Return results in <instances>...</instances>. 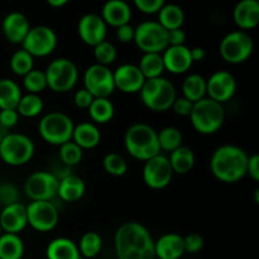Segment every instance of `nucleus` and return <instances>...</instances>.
Listing matches in <instances>:
<instances>
[{
  "mask_svg": "<svg viewBox=\"0 0 259 259\" xmlns=\"http://www.w3.org/2000/svg\"><path fill=\"white\" fill-rule=\"evenodd\" d=\"M30 29L29 20L23 13H9L3 19L2 30L4 37L14 45H22Z\"/></svg>",
  "mask_w": 259,
  "mask_h": 259,
  "instance_id": "nucleus-21",
  "label": "nucleus"
},
{
  "mask_svg": "<svg viewBox=\"0 0 259 259\" xmlns=\"http://www.w3.org/2000/svg\"><path fill=\"white\" fill-rule=\"evenodd\" d=\"M22 98V91L19 85L12 78L0 80V110L17 109Z\"/></svg>",
  "mask_w": 259,
  "mask_h": 259,
  "instance_id": "nucleus-29",
  "label": "nucleus"
},
{
  "mask_svg": "<svg viewBox=\"0 0 259 259\" xmlns=\"http://www.w3.org/2000/svg\"><path fill=\"white\" fill-rule=\"evenodd\" d=\"M19 121V114L14 109H8V110H0V125L4 129L14 128Z\"/></svg>",
  "mask_w": 259,
  "mask_h": 259,
  "instance_id": "nucleus-46",
  "label": "nucleus"
},
{
  "mask_svg": "<svg viewBox=\"0 0 259 259\" xmlns=\"http://www.w3.org/2000/svg\"><path fill=\"white\" fill-rule=\"evenodd\" d=\"M124 146L128 153L139 161L146 162L161 153L157 132L144 123L133 124L126 129Z\"/></svg>",
  "mask_w": 259,
  "mask_h": 259,
  "instance_id": "nucleus-3",
  "label": "nucleus"
},
{
  "mask_svg": "<svg viewBox=\"0 0 259 259\" xmlns=\"http://www.w3.org/2000/svg\"><path fill=\"white\" fill-rule=\"evenodd\" d=\"M47 3L53 8H62L67 4V0H48Z\"/></svg>",
  "mask_w": 259,
  "mask_h": 259,
  "instance_id": "nucleus-53",
  "label": "nucleus"
},
{
  "mask_svg": "<svg viewBox=\"0 0 259 259\" xmlns=\"http://www.w3.org/2000/svg\"><path fill=\"white\" fill-rule=\"evenodd\" d=\"M247 175L252 177L254 181H259V156L258 154H252L248 158L247 164Z\"/></svg>",
  "mask_w": 259,
  "mask_h": 259,
  "instance_id": "nucleus-51",
  "label": "nucleus"
},
{
  "mask_svg": "<svg viewBox=\"0 0 259 259\" xmlns=\"http://www.w3.org/2000/svg\"><path fill=\"white\" fill-rule=\"evenodd\" d=\"M103 167L111 176H124L128 171V163L118 153H108L103 159Z\"/></svg>",
  "mask_w": 259,
  "mask_h": 259,
  "instance_id": "nucleus-41",
  "label": "nucleus"
},
{
  "mask_svg": "<svg viewBox=\"0 0 259 259\" xmlns=\"http://www.w3.org/2000/svg\"><path fill=\"white\" fill-rule=\"evenodd\" d=\"M7 134H8L7 129H4L2 125H0V143H2L3 139L5 138V136H7Z\"/></svg>",
  "mask_w": 259,
  "mask_h": 259,
  "instance_id": "nucleus-54",
  "label": "nucleus"
},
{
  "mask_svg": "<svg viewBox=\"0 0 259 259\" xmlns=\"http://www.w3.org/2000/svg\"><path fill=\"white\" fill-rule=\"evenodd\" d=\"M28 225L37 232H51L60 220L56 205L51 201H32L27 205Z\"/></svg>",
  "mask_w": 259,
  "mask_h": 259,
  "instance_id": "nucleus-14",
  "label": "nucleus"
},
{
  "mask_svg": "<svg viewBox=\"0 0 259 259\" xmlns=\"http://www.w3.org/2000/svg\"><path fill=\"white\" fill-rule=\"evenodd\" d=\"M167 30L154 20H147L134 28V42L143 53H162L168 47Z\"/></svg>",
  "mask_w": 259,
  "mask_h": 259,
  "instance_id": "nucleus-10",
  "label": "nucleus"
},
{
  "mask_svg": "<svg viewBox=\"0 0 259 259\" xmlns=\"http://www.w3.org/2000/svg\"><path fill=\"white\" fill-rule=\"evenodd\" d=\"M18 199H19L18 190L12 184L0 185V204H3L4 206H8V205L19 202Z\"/></svg>",
  "mask_w": 259,
  "mask_h": 259,
  "instance_id": "nucleus-44",
  "label": "nucleus"
},
{
  "mask_svg": "<svg viewBox=\"0 0 259 259\" xmlns=\"http://www.w3.org/2000/svg\"><path fill=\"white\" fill-rule=\"evenodd\" d=\"M167 39H168V46H185V42H186V33H185V30H182V28L168 30V33H167Z\"/></svg>",
  "mask_w": 259,
  "mask_h": 259,
  "instance_id": "nucleus-50",
  "label": "nucleus"
},
{
  "mask_svg": "<svg viewBox=\"0 0 259 259\" xmlns=\"http://www.w3.org/2000/svg\"><path fill=\"white\" fill-rule=\"evenodd\" d=\"M0 163H2V158H0Z\"/></svg>",
  "mask_w": 259,
  "mask_h": 259,
  "instance_id": "nucleus-56",
  "label": "nucleus"
},
{
  "mask_svg": "<svg viewBox=\"0 0 259 259\" xmlns=\"http://www.w3.org/2000/svg\"><path fill=\"white\" fill-rule=\"evenodd\" d=\"M157 138H158L161 151H167L171 153L175 149L182 146V133L180 132V129L175 128V126H166V128L161 129L157 133Z\"/></svg>",
  "mask_w": 259,
  "mask_h": 259,
  "instance_id": "nucleus-37",
  "label": "nucleus"
},
{
  "mask_svg": "<svg viewBox=\"0 0 259 259\" xmlns=\"http://www.w3.org/2000/svg\"><path fill=\"white\" fill-rule=\"evenodd\" d=\"M83 152L77 144L73 143L72 141L66 142L65 144L60 146V152H58V159L63 166L72 168L73 166L78 164L82 159Z\"/></svg>",
  "mask_w": 259,
  "mask_h": 259,
  "instance_id": "nucleus-38",
  "label": "nucleus"
},
{
  "mask_svg": "<svg viewBox=\"0 0 259 259\" xmlns=\"http://www.w3.org/2000/svg\"><path fill=\"white\" fill-rule=\"evenodd\" d=\"M77 32L83 43L95 47L96 45L106 39L108 25L105 24L100 15L90 13V14H85L78 20Z\"/></svg>",
  "mask_w": 259,
  "mask_h": 259,
  "instance_id": "nucleus-18",
  "label": "nucleus"
},
{
  "mask_svg": "<svg viewBox=\"0 0 259 259\" xmlns=\"http://www.w3.org/2000/svg\"><path fill=\"white\" fill-rule=\"evenodd\" d=\"M204 238L197 233H191V234L184 237V245H185V253H190V254H196L200 250L204 248Z\"/></svg>",
  "mask_w": 259,
  "mask_h": 259,
  "instance_id": "nucleus-43",
  "label": "nucleus"
},
{
  "mask_svg": "<svg viewBox=\"0 0 259 259\" xmlns=\"http://www.w3.org/2000/svg\"><path fill=\"white\" fill-rule=\"evenodd\" d=\"M182 94L185 99L194 104L206 98V78L197 73L189 75L182 83Z\"/></svg>",
  "mask_w": 259,
  "mask_h": 259,
  "instance_id": "nucleus-31",
  "label": "nucleus"
},
{
  "mask_svg": "<svg viewBox=\"0 0 259 259\" xmlns=\"http://www.w3.org/2000/svg\"><path fill=\"white\" fill-rule=\"evenodd\" d=\"M114 85L115 90L124 94H137L142 90L146 78L143 73L138 68V66L133 63H124L120 65L115 71H113Z\"/></svg>",
  "mask_w": 259,
  "mask_h": 259,
  "instance_id": "nucleus-17",
  "label": "nucleus"
},
{
  "mask_svg": "<svg viewBox=\"0 0 259 259\" xmlns=\"http://www.w3.org/2000/svg\"><path fill=\"white\" fill-rule=\"evenodd\" d=\"M172 177H174V171L169 164L168 157L159 153L144 162L143 181L151 189H164L169 185Z\"/></svg>",
  "mask_w": 259,
  "mask_h": 259,
  "instance_id": "nucleus-15",
  "label": "nucleus"
},
{
  "mask_svg": "<svg viewBox=\"0 0 259 259\" xmlns=\"http://www.w3.org/2000/svg\"><path fill=\"white\" fill-rule=\"evenodd\" d=\"M34 142L22 133H8L0 143V158L9 166H23L33 158Z\"/></svg>",
  "mask_w": 259,
  "mask_h": 259,
  "instance_id": "nucleus-7",
  "label": "nucleus"
},
{
  "mask_svg": "<svg viewBox=\"0 0 259 259\" xmlns=\"http://www.w3.org/2000/svg\"><path fill=\"white\" fill-rule=\"evenodd\" d=\"M75 128L72 119L62 111L47 113L38 124V132L42 139L52 146H62L72 138Z\"/></svg>",
  "mask_w": 259,
  "mask_h": 259,
  "instance_id": "nucleus-6",
  "label": "nucleus"
},
{
  "mask_svg": "<svg viewBox=\"0 0 259 259\" xmlns=\"http://www.w3.org/2000/svg\"><path fill=\"white\" fill-rule=\"evenodd\" d=\"M115 259H116V258H115Z\"/></svg>",
  "mask_w": 259,
  "mask_h": 259,
  "instance_id": "nucleus-58",
  "label": "nucleus"
},
{
  "mask_svg": "<svg viewBox=\"0 0 259 259\" xmlns=\"http://www.w3.org/2000/svg\"><path fill=\"white\" fill-rule=\"evenodd\" d=\"M247 152L234 144H224L217 148L210 159V169L219 181L234 184L247 175Z\"/></svg>",
  "mask_w": 259,
  "mask_h": 259,
  "instance_id": "nucleus-2",
  "label": "nucleus"
},
{
  "mask_svg": "<svg viewBox=\"0 0 259 259\" xmlns=\"http://www.w3.org/2000/svg\"><path fill=\"white\" fill-rule=\"evenodd\" d=\"M100 17L106 25L118 28L129 24L132 19V9L124 0H110L104 4Z\"/></svg>",
  "mask_w": 259,
  "mask_h": 259,
  "instance_id": "nucleus-23",
  "label": "nucleus"
},
{
  "mask_svg": "<svg viewBox=\"0 0 259 259\" xmlns=\"http://www.w3.org/2000/svg\"><path fill=\"white\" fill-rule=\"evenodd\" d=\"M141 100L144 105L153 111H166L172 108L177 98L176 88L164 77L146 80L139 91Z\"/></svg>",
  "mask_w": 259,
  "mask_h": 259,
  "instance_id": "nucleus-5",
  "label": "nucleus"
},
{
  "mask_svg": "<svg viewBox=\"0 0 259 259\" xmlns=\"http://www.w3.org/2000/svg\"><path fill=\"white\" fill-rule=\"evenodd\" d=\"M168 161L174 174L186 175L194 168L195 154L192 149H190L189 147L181 146L169 153Z\"/></svg>",
  "mask_w": 259,
  "mask_h": 259,
  "instance_id": "nucleus-28",
  "label": "nucleus"
},
{
  "mask_svg": "<svg viewBox=\"0 0 259 259\" xmlns=\"http://www.w3.org/2000/svg\"><path fill=\"white\" fill-rule=\"evenodd\" d=\"M3 235V229H2V227H0V237H2Z\"/></svg>",
  "mask_w": 259,
  "mask_h": 259,
  "instance_id": "nucleus-55",
  "label": "nucleus"
},
{
  "mask_svg": "<svg viewBox=\"0 0 259 259\" xmlns=\"http://www.w3.org/2000/svg\"><path fill=\"white\" fill-rule=\"evenodd\" d=\"M114 245L116 259H156L153 238L138 222L121 224L114 237Z\"/></svg>",
  "mask_w": 259,
  "mask_h": 259,
  "instance_id": "nucleus-1",
  "label": "nucleus"
},
{
  "mask_svg": "<svg viewBox=\"0 0 259 259\" xmlns=\"http://www.w3.org/2000/svg\"><path fill=\"white\" fill-rule=\"evenodd\" d=\"M24 254V243L18 234L3 233L0 237V259H20Z\"/></svg>",
  "mask_w": 259,
  "mask_h": 259,
  "instance_id": "nucleus-32",
  "label": "nucleus"
},
{
  "mask_svg": "<svg viewBox=\"0 0 259 259\" xmlns=\"http://www.w3.org/2000/svg\"><path fill=\"white\" fill-rule=\"evenodd\" d=\"M192 106H194V103H191L187 99H185L184 96H181V98H176L174 105H172V109H174V111L177 115L190 116L192 111Z\"/></svg>",
  "mask_w": 259,
  "mask_h": 259,
  "instance_id": "nucleus-48",
  "label": "nucleus"
},
{
  "mask_svg": "<svg viewBox=\"0 0 259 259\" xmlns=\"http://www.w3.org/2000/svg\"><path fill=\"white\" fill-rule=\"evenodd\" d=\"M254 43L252 37L244 30H234L225 35L219 46L223 60L232 65L245 62L252 56Z\"/></svg>",
  "mask_w": 259,
  "mask_h": 259,
  "instance_id": "nucleus-9",
  "label": "nucleus"
},
{
  "mask_svg": "<svg viewBox=\"0 0 259 259\" xmlns=\"http://www.w3.org/2000/svg\"><path fill=\"white\" fill-rule=\"evenodd\" d=\"M166 4L163 0H136L134 5L144 14H158L162 7Z\"/></svg>",
  "mask_w": 259,
  "mask_h": 259,
  "instance_id": "nucleus-45",
  "label": "nucleus"
},
{
  "mask_svg": "<svg viewBox=\"0 0 259 259\" xmlns=\"http://www.w3.org/2000/svg\"><path fill=\"white\" fill-rule=\"evenodd\" d=\"M164 70L175 75L187 72L192 66L190 48L186 46H168L162 52Z\"/></svg>",
  "mask_w": 259,
  "mask_h": 259,
  "instance_id": "nucleus-19",
  "label": "nucleus"
},
{
  "mask_svg": "<svg viewBox=\"0 0 259 259\" xmlns=\"http://www.w3.org/2000/svg\"><path fill=\"white\" fill-rule=\"evenodd\" d=\"M23 85L27 89L28 94H35L39 95L42 91L46 90L47 88V78H46L45 71L37 70L33 68L30 72L23 77Z\"/></svg>",
  "mask_w": 259,
  "mask_h": 259,
  "instance_id": "nucleus-40",
  "label": "nucleus"
},
{
  "mask_svg": "<svg viewBox=\"0 0 259 259\" xmlns=\"http://www.w3.org/2000/svg\"><path fill=\"white\" fill-rule=\"evenodd\" d=\"M94 96L89 93L86 89H80L75 93V96H73V103L77 108L80 109H89V106L91 105V103L94 101Z\"/></svg>",
  "mask_w": 259,
  "mask_h": 259,
  "instance_id": "nucleus-47",
  "label": "nucleus"
},
{
  "mask_svg": "<svg viewBox=\"0 0 259 259\" xmlns=\"http://www.w3.org/2000/svg\"><path fill=\"white\" fill-rule=\"evenodd\" d=\"M46 257L47 259H78L77 244L68 238H56L46 249Z\"/></svg>",
  "mask_w": 259,
  "mask_h": 259,
  "instance_id": "nucleus-27",
  "label": "nucleus"
},
{
  "mask_svg": "<svg viewBox=\"0 0 259 259\" xmlns=\"http://www.w3.org/2000/svg\"><path fill=\"white\" fill-rule=\"evenodd\" d=\"M20 259H25V258H20Z\"/></svg>",
  "mask_w": 259,
  "mask_h": 259,
  "instance_id": "nucleus-57",
  "label": "nucleus"
},
{
  "mask_svg": "<svg viewBox=\"0 0 259 259\" xmlns=\"http://www.w3.org/2000/svg\"><path fill=\"white\" fill-rule=\"evenodd\" d=\"M116 38L121 43L134 42V27L131 24H124L116 28Z\"/></svg>",
  "mask_w": 259,
  "mask_h": 259,
  "instance_id": "nucleus-49",
  "label": "nucleus"
},
{
  "mask_svg": "<svg viewBox=\"0 0 259 259\" xmlns=\"http://www.w3.org/2000/svg\"><path fill=\"white\" fill-rule=\"evenodd\" d=\"M157 22L168 32L180 29L185 22V13L181 7L176 4H164L158 13Z\"/></svg>",
  "mask_w": 259,
  "mask_h": 259,
  "instance_id": "nucleus-30",
  "label": "nucleus"
},
{
  "mask_svg": "<svg viewBox=\"0 0 259 259\" xmlns=\"http://www.w3.org/2000/svg\"><path fill=\"white\" fill-rule=\"evenodd\" d=\"M185 254L184 237L167 233L154 242V255L158 259H180Z\"/></svg>",
  "mask_w": 259,
  "mask_h": 259,
  "instance_id": "nucleus-22",
  "label": "nucleus"
},
{
  "mask_svg": "<svg viewBox=\"0 0 259 259\" xmlns=\"http://www.w3.org/2000/svg\"><path fill=\"white\" fill-rule=\"evenodd\" d=\"M10 68L15 75L24 77L28 72L34 68V57H32L27 51L22 48L17 51L10 58Z\"/></svg>",
  "mask_w": 259,
  "mask_h": 259,
  "instance_id": "nucleus-39",
  "label": "nucleus"
},
{
  "mask_svg": "<svg viewBox=\"0 0 259 259\" xmlns=\"http://www.w3.org/2000/svg\"><path fill=\"white\" fill-rule=\"evenodd\" d=\"M237 91L235 77L228 71H217L206 80V95L211 100L223 104L229 101Z\"/></svg>",
  "mask_w": 259,
  "mask_h": 259,
  "instance_id": "nucleus-16",
  "label": "nucleus"
},
{
  "mask_svg": "<svg viewBox=\"0 0 259 259\" xmlns=\"http://www.w3.org/2000/svg\"><path fill=\"white\" fill-rule=\"evenodd\" d=\"M190 120L195 131L201 134H214L223 126L225 110L223 104L204 98L194 104Z\"/></svg>",
  "mask_w": 259,
  "mask_h": 259,
  "instance_id": "nucleus-4",
  "label": "nucleus"
},
{
  "mask_svg": "<svg viewBox=\"0 0 259 259\" xmlns=\"http://www.w3.org/2000/svg\"><path fill=\"white\" fill-rule=\"evenodd\" d=\"M89 115L94 124L109 123L114 118L115 108L109 99H94L91 105L89 106Z\"/></svg>",
  "mask_w": 259,
  "mask_h": 259,
  "instance_id": "nucleus-34",
  "label": "nucleus"
},
{
  "mask_svg": "<svg viewBox=\"0 0 259 259\" xmlns=\"http://www.w3.org/2000/svg\"><path fill=\"white\" fill-rule=\"evenodd\" d=\"M190 53H191L192 62H200L205 58V50L202 47H194L190 48Z\"/></svg>",
  "mask_w": 259,
  "mask_h": 259,
  "instance_id": "nucleus-52",
  "label": "nucleus"
},
{
  "mask_svg": "<svg viewBox=\"0 0 259 259\" xmlns=\"http://www.w3.org/2000/svg\"><path fill=\"white\" fill-rule=\"evenodd\" d=\"M43 100L39 95L35 94H27V95H22L19 104L17 106V113L19 116H24V118H34V116L39 115L43 110Z\"/></svg>",
  "mask_w": 259,
  "mask_h": 259,
  "instance_id": "nucleus-36",
  "label": "nucleus"
},
{
  "mask_svg": "<svg viewBox=\"0 0 259 259\" xmlns=\"http://www.w3.org/2000/svg\"><path fill=\"white\" fill-rule=\"evenodd\" d=\"M57 34L47 25L30 27L27 37L23 40V50L32 57H46L51 55L57 47Z\"/></svg>",
  "mask_w": 259,
  "mask_h": 259,
  "instance_id": "nucleus-11",
  "label": "nucleus"
},
{
  "mask_svg": "<svg viewBox=\"0 0 259 259\" xmlns=\"http://www.w3.org/2000/svg\"><path fill=\"white\" fill-rule=\"evenodd\" d=\"M83 89L95 99H109L115 91L113 71L106 66L91 65L83 75Z\"/></svg>",
  "mask_w": 259,
  "mask_h": 259,
  "instance_id": "nucleus-13",
  "label": "nucleus"
},
{
  "mask_svg": "<svg viewBox=\"0 0 259 259\" xmlns=\"http://www.w3.org/2000/svg\"><path fill=\"white\" fill-rule=\"evenodd\" d=\"M71 141L77 144L82 151L83 149H93L100 143L101 133L96 124L83 121V123L75 125Z\"/></svg>",
  "mask_w": 259,
  "mask_h": 259,
  "instance_id": "nucleus-25",
  "label": "nucleus"
},
{
  "mask_svg": "<svg viewBox=\"0 0 259 259\" xmlns=\"http://www.w3.org/2000/svg\"><path fill=\"white\" fill-rule=\"evenodd\" d=\"M94 56L98 61V65L108 67L116 60V48L113 43L105 39L94 47Z\"/></svg>",
  "mask_w": 259,
  "mask_h": 259,
  "instance_id": "nucleus-42",
  "label": "nucleus"
},
{
  "mask_svg": "<svg viewBox=\"0 0 259 259\" xmlns=\"http://www.w3.org/2000/svg\"><path fill=\"white\" fill-rule=\"evenodd\" d=\"M86 185L81 177L68 175L58 181L57 196L66 202L78 201L85 195Z\"/></svg>",
  "mask_w": 259,
  "mask_h": 259,
  "instance_id": "nucleus-26",
  "label": "nucleus"
},
{
  "mask_svg": "<svg viewBox=\"0 0 259 259\" xmlns=\"http://www.w3.org/2000/svg\"><path fill=\"white\" fill-rule=\"evenodd\" d=\"M101 247H103V240L100 235L95 232L85 233L77 244L78 253L85 259L95 258L100 253Z\"/></svg>",
  "mask_w": 259,
  "mask_h": 259,
  "instance_id": "nucleus-35",
  "label": "nucleus"
},
{
  "mask_svg": "<svg viewBox=\"0 0 259 259\" xmlns=\"http://www.w3.org/2000/svg\"><path fill=\"white\" fill-rule=\"evenodd\" d=\"M58 179L50 171H37L24 182V192L32 201H51L57 196Z\"/></svg>",
  "mask_w": 259,
  "mask_h": 259,
  "instance_id": "nucleus-12",
  "label": "nucleus"
},
{
  "mask_svg": "<svg viewBox=\"0 0 259 259\" xmlns=\"http://www.w3.org/2000/svg\"><path fill=\"white\" fill-rule=\"evenodd\" d=\"M28 225L27 207L20 202L3 207L0 212V227L3 232L9 234H18Z\"/></svg>",
  "mask_w": 259,
  "mask_h": 259,
  "instance_id": "nucleus-20",
  "label": "nucleus"
},
{
  "mask_svg": "<svg viewBox=\"0 0 259 259\" xmlns=\"http://www.w3.org/2000/svg\"><path fill=\"white\" fill-rule=\"evenodd\" d=\"M47 88L55 93L63 94L75 88L78 78V70L75 62L61 57L53 60L45 71Z\"/></svg>",
  "mask_w": 259,
  "mask_h": 259,
  "instance_id": "nucleus-8",
  "label": "nucleus"
},
{
  "mask_svg": "<svg viewBox=\"0 0 259 259\" xmlns=\"http://www.w3.org/2000/svg\"><path fill=\"white\" fill-rule=\"evenodd\" d=\"M234 23L245 32L259 24V3L257 0H242L233 12Z\"/></svg>",
  "mask_w": 259,
  "mask_h": 259,
  "instance_id": "nucleus-24",
  "label": "nucleus"
},
{
  "mask_svg": "<svg viewBox=\"0 0 259 259\" xmlns=\"http://www.w3.org/2000/svg\"><path fill=\"white\" fill-rule=\"evenodd\" d=\"M137 66L143 73L146 80L162 77V73L164 71L162 53H144L139 61V65Z\"/></svg>",
  "mask_w": 259,
  "mask_h": 259,
  "instance_id": "nucleus-33",
  "label": "nucleus"
}]
</instances>
